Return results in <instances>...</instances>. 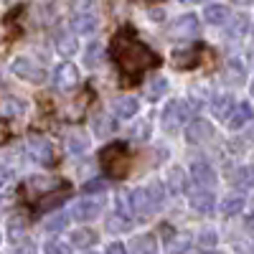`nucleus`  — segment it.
I'll use <instances>...</instances> for the list:
<instances>
[{
    "mask_svg": "<svg viewBox=\"0 0 254 254\" xmlns=\"http://www.w3.org/2000/svg\"><path fill=\"white\" fill-rule=\"evenodd\" d=\"M56 89L59 92H74L76 89V84H79V71L74 64H61V66L56 69Z\"/></svg>",
    "mask_w": 254,
    "mask_h": 254,
    "instance_id": "9",
    "label": "nucleus"
},
{
    "mask_svg": "<svg viewBox=\"0 0 254 254\" xmlns=\"http://www.w3.org/2000/svg\"><path fill=\"white\" fill-rule=\"evenodd\" d=\"M97 15L94 13H76L74 15V31L76 33H84V36H89L97 31Z\"/></svg>",
    "mask_w": 254,
    "mask_h": 254,
    "instance_id": "18",
    "label": "nucleus"
},
{
    "mask_svg": "<svg viewBox=\"0 0 254 254\" xmlns=\"http://www.w3.org/2000/svg\"><path fill=\"white\" fill-rule=\"evenodd\" d=\"M203 254H208V252H203Z\"/></svg>",
    "mask_w": 254,
    "mask_h": 254,
    "instance_id": "47",
    "label": "nucleus"
},
{
    "mask_svg": "<svg viewBox=\"0 0 254 254\" xmlns=\"http://www.w3.org/2000/svg\"><path fill=\"white\" fill-rule=\"evenodd\" d=\"M107 254H127V249H125V244H120V242H112V244L107 247Z\"/></svg>",
    "mask_w": 254,
    "mask_h": 254,
    "instance_id": "39",
    "label": "nucleus"
},
{
    "mask_svg": "<svg viewBox=\"0 0 254 254\" xmlns=\"http://www.w3.org/2000/svg\"><path fill=\"white\" fill-rule=\"evenodd\" d=\"M203 18H206V23H211V26H224L226 20H229V8L214 3V5H208L203 10Z\"/></svg>",
    "mask_w": 254,
    "mask_h": 254,
    "instance_id": "19",
    "label": "nucleus"
},
{
    "mask_svg": "<svg viewBox=\"0 0 254 254\" xmlns=\"http://www.w3.org/2000/svg\"><path fill=\"white\" fill-rule=\"evenodd\" d=\"M211 135H214V130H211V125L203 122V120H198V122H193L188 127V140L190 142H201V140H206Z\"/></svg>",
    "mask_w": 254,
    "mask_h": 254,
    "instance_id": "23",
    "label": "nucleus"
},
{
    "mask_svg": "<svg viewBox=\"0 0 254 254\" xmlns=\"http://www.w3.org/2000/svg\"><path fill=\"white\" fill-rule=\"evenodd\" d=\"M237 3H254V0H237Z\"/></svg>",
    "mask_w": 254,
    "mask_h": 254,
    "instance_id": "44",
    "label": "nucleus"
},
{
    "mask_svg": "<svg viewBox=\"0 0 254 254\" xmlns=\"http://www.w3.org/2000/svg\"><path fill=\"white\" fill-rule=\"evenodd\" d=\"M56 51L64 54V56H71L76 51V36H74V31H61L56 36Z\"/></svg>",
    "mask_w": 254,
    "mask_h": 254,
    "instance_id": "21",
    "label": "nucleus"
},
{
    "mask_svg": "<svg viewBox=\"0 0 254 254\" xmlns=\"http://www.w3.org/2000/svg\"><path fill=\"white\" fill-rule=\"evenodd\" d=\"M163 186L160 183H147L137 190H132L130 196V203H132V211L135 214H153V211H158L163 206Z\"/></svg>",
    "mask_w": 254,
    "mask_h": 254,
    "instance_id": "3",
    "label": "nucleus"
},
{
    "mask_svg": "<svg viewBox=\"0 0 254 254\" xmlns=\"http://www.w3.org/2000/svg\"><path fill=\"white\" fill-rule=\"evenodd\" d=\"M188 117H190L188 102H183V99H173V102L163 110V130H165V132L178 130L181 125L188 122Z\"/></svg>",
    "mask_w": 254,
    "mask_h": 254,
    "instance_id": "4",
    "label": "nucleus"
},
{
    "mask_svg": "<svg viewBox=\"0 0 254 254\" xmlns=\"http://www.w3.org/2000/svg\"><path fill=\"white\" fill-rule=\"evenodd\" d=\"M26 150L28 155L41 163V165H54L56 163V153H54V145L44 137V135H31L28 142H26Z\"/></svg>",
    "mask_w": 254,
    "mask_h": 254,
    "instance_id": "5",
    "label": "nucleus"
},
{
    "mask_svg": "<svg viewBox=\"0 0 254 254\" xmlns=\"http://www.w3.org/2000/svg\"><path fill=\"white\" fill-rule=\"evenodd\" d=\"M165 89H168V81H165L163 76H158V79H153V81H147L145 94H147V99H160V97L165 94Z\"/></svg>",
    "mask_w": 254,
    "mask_h": 254,
    "instance_id": "30",
    "label": "nucleus"
},
{
    "mask_svg": "<svg viewBox=\"0 0 254 254\" xmlns=\"http://www.w3.org/2000/svg\"><path fill=\"white\" fill-rule=\"evenodd\" d=\"M249 92H252V97H254V79H252V84H249Z\"/></svg>",
    "mask_w": 254,
    "mask_h": 254,
    "instance_id": "43",
    "label": "nucleus"
},
{
    "mask_svg": "<svg viewBox=\"0 0 254 254\" xmlns=\"http://www.w3.org/2000/svg\"><path fill=\"white\" fill-rule=\"evenodd\" d=\"M247 23H249V18H247V15H237L234 20H231V31H229V33L239 38V36L247 31Z\"/></svg>",
    "mask_w": 254,
    "mask_h": 254,
    "instance_id": "37",
    "label": "nucleus"
},
{
    "mask_svg": "<svg viewBox=\"0 0 254 254\" xmlns=\"http://www.w3.org/2000/svg\"><path fill=\"white\" fill-rule=\"evenodd\" d=\"M8 178H10V171H8L5 165H0V186H3V183H5Z\"/></svg>",
    "mask_w": 254,
    "mask_h": 254,
    "instance_id": "41",
    "label": "nucleus"
},
{
    "mask_svg": "<svg viewBox=\"0 0 254 254\" xmlns=\"http://www.w3.org/2000/svg\"><path fill=\"white\" fill-rule=\"evenodd\" d=\"M137 110H140V104H137L135 97H117V99H115V115L122 117V120L135 117Z\"/></svg>",
    "mask_w": 254,
    "mask_h": 254,
    "instance_id": "17",
    "label": "nucleus"
},
{
    "mask_svg": "<svg viewBox=\"0 0 254 254\" xmlns=\"http://www.w3.org/2000/svg\"><path fill=\"white\" fill-rule=\"evenodd\" d=\"M94 242H97V234L92 229H76L71 234V244L76 249H89V247H94Z\"/></svg>",
    "mask_w": 254,
    "mask_h": 254,
    "instance_id": "22",
    "label": "nucleus"
},
{
    "mask_svg": "<svg viewBox=\"0 0 254 254\" xmlns=\"http://www.w3.org/2000/svg\"><path fill=\"white\" fill-rule=\"evenodd\" d=\"M252 137H254V127H252Z\"/></svg>",
    "mask_w": 254,
    "mask_h": 254,
    "instance_id": "45",
    "label": "nucleus"
},
{
    "mask_svg": "<svg viewBox=\"0 0 254 254\" xmlns=\"http://www.w3.org/2000/svg\"><path fill=\"white\" fill-rule=\"evenodd\" d=\"M69 198V188L66 186H61L59 188V193L54 196V193H49V196H44V198H38V211H46V208H56L61 201H66Z\"/></svg>",
    "mask_w": 254,
    "mask_h": 254,
    "instance_id": "24",
    "label": "nucleus"
},
{
    "mask_svg": "<svg viewBox=\"0 0 254 254\" xmlns=\"http://www.w3.org/2000/svg\"><path fill=\"white\" fill-rule=\"evenodd\" d=\"M196 33H198V18L193 13L181 15L176 23L171 26V36L173 38H193Z\"/></svg>",
    "mask_w": 254,
    "mask_h": 254,
    "instance_id": "10",
    "label": "nucleus"
},
{
    "mask_svg": "<svg viewBox=\"0 0 254 254\" xmlns=\"http://www.w3.org/2000/svg\"><path fill=\"white\" fill-rule=\"evenodd\" d=\"M252 107H249V104L247 102H237V107L234 110H231V115L226 117V122H229V127H231V130H242V127L252 120Z\"/></svg>",
    "mask_w": 254,
    "mask_h": 254,
    "instance_id": "12",
    "label": "nucleus"
},
{
    "mask_svg": "<svg viewBox=\"0 0 254 254\" xmlns=\"http://www.w3.org/2000/svg\"><path fill=\"white\" fill-rule=\"evenodd\" d=\"M234 107H237V99L231 94H221V97L214 99V115H216V120H226Z\"/></svg>",
    "mask_w": 254,
    "mask_h": 254,
    "instance_id": "20",
    "label": "nucleus"
},
{
    "mask_svg": "<svg viewBox=\"0 0 254 254\" xmlns=\"http://www.w3.org/2000/svg\"><path fill=\"white\" fill-rule=\"evenodd\" d=\"M112 59L117 64V69L122 71L125 79H140L142 71L158 66V54L142 44L140 38H135L130 31H120L112 38Z\"/></svg>",
    "mask_w": 254,
    "mask_h": 254,
    "instance_id": "1",
    "label": "nucleus"
},
{
    "mask_svg": "<svg viewBox=\"0 0 254 254\" xmlns=\"http://www.w3.org/2000/svg\"><path fill=\"white\" fill-rule=\"evenodd\" d=\"M242 208H244V198L242 196H226L221 201V214L224 216H234V214H239Z\"/></svg>",
    "mask_w": 254,
    "mask_h": 254,
    "instance_id": "29",
    "label": "nucleus"
},
{
    "mask_svg": "<svg viewBox=\"0 0 254 254\" xmlns=\"http://www.w3.org/2000/svg\"><path fill=\"white\" fill-rule=\"evenodd\" d=\"M107 229H110V231H117V234H120V231H127V229H130V221H127L125 216H120V214H115V216L107 219Z\"/></svg>",
    "mask_w": 254,
    "mask_h": 254,
    "instance_id": "34",
    "label": "nucleus"
},
{
    "mask_svg": "<svg viewBox=\"0 0 254 254\" xmlns=\"http://www.w3.org/2000/svg\"><path fill=\"white\" fill-rule=\"evenodd\" d=\"M87 145H89L87 135L79 132V130H74V132L66 135V150L69 153H84V150H87Z\"/></svg>",
    "mask_w": 254,
    "mask_h": 254,
    "instance_id": "26",
    "label": "nucleus"
},
{
    "mask_svg": "<svg viewBox=\"0 0 254 254\" xmlns=\"http://www.w3.org/2000/svg\"><path fill=\"white\" fill-rule=\"evenodd\" d=\"M13 74L18 79H23V81H31V84H44L46 81V71L41 69L38 64H33L31 59H26V56L13 59Z\"/></svg>",
    "mask_w": 254,
    "mask_h": 254,
    "instance_id": "7",
    "label": "nucleus"
},
{
    "mask_svg": "<svg viewBox=\"0 0 254 254\" xmlns=\"http://www.w3.org/2000/svg\"><path fill=\"white\" fill-rule=\"evenodd\" d=\"M190 176H193V181L198 186H214L216 183V171L214 165H211L208 160H193V165H190Z\"/></svg>",
    "mask_w": 254,
    "mask_h": 254,
    "instance_id": "11",
    "label": "nucleus"
},
{
    "mask_svg": "<svg viewBox=\"0 0 254 254\" xmlns=\"http://www.w3.org/2000/svg\"><path fill=\"white\" fill-rule=\"evenodd\" d=\"M84 61H87V66H99V61H102V49H99V44H92L89 46V51H87V59H84Z\"/></svg>",
    "mask_w": 254,
    "mask_h": 254,
    "instance_id": "36",
    "label": "nucleus"
},
{
    "mask_svg": "<svg viewBox=\"0 0 254 254\" xmlns=\"http://www.w3.org/2000/svg\"><path fill=\"white\" fill-rule=\"evenodd\" d=\"M130 254H158V242L153 234H140L130 242Z\"/></svg>",
    "mask_w": 254,
    "mask_h": 254,
    "instance_id": "14",
    "label": "nucleus"
},
{
    "mask_svg": "<svg viewBox=\"0 0 254 254\" xmlns=\"http://www.w3.org/2000/svg\"><path fill=\"white\" fill-rule=\"evenodd\" d=\"M201 244H203V247L216 244V234H214V231H206V234H201Z\"/></svg>",
    "mask_w": 254,
    "mask_h": 254,
    "instance_id": "40",
    "label": "nucleus"
},
{
    "mask_svg": "<svg viewBox=\"0 0 254 254\" xmlns=\"http://www.w3.org/2000/svg\"><path fill=\"white\" fill-rule=\"evenodd\" d=\"M168 183H171L173 193H183L186 190V173L181 171V168H173V171L168 173Z\"/></svg>",
    "mask_w": 254,
    "mask_h": 254,
    "instance_id": "31",
    "label": "nucleus"
},
{
    "mask_svg": "<svg viewBox=\"0 0 254 254\" xmlns=\"http://www.w3.org/2000/svg\"><path fill=\"white\" fill-rule=\"evenodd\" d=\"M244 79V66H242V61L239 59H231L226 66H224V81L229 84H237Z\"/></svg>",
    "mask_w": 254,
    "mask_h": 254,
    "instance_id": "25",
    "label": "nucleus"
},
{
    "mask_svg": "<svg viewBox=\"0 0 254 254\" xmlns=\"http://www.w3.org/2000/svg\"><path fill=\"white\" fill-rule=\"evenodd\" d=\"M104 206V196H87L74 203V219L79 221H92Z\"/></svg>",
    "mask_w": 254,
    "mask_h": 254,
    "instance_id": "8",
    "label": "nucleus"
},
{
    "mask_svg": "<svg viewBox=\"0 0 254 254\" xmlns=\"http://www.w3.org/2000/svg\"><path fill=\"white\" fill-rule=\"evenodd\" d=\"M66 224H69V219H66V216H64V214H56V216L46 219L44 229H46V231H54V234H56V231H61V229L66 226Z\"/></svg>",
    "mask_w": 254,
    "mask_h": 254,
    "instance_id": "33",
    "label": "nucleus"
},
{
    "mask_svg": "<svg viewBox=\"0 0 254 254\" xmlns=\"http://www.w3.org/2000/svg\"><path fill=\"white\" fill-rule=\"evenodd\" d=\"M115 122H112V117L110 115H104V112H99V115H94V135H99V137H107L112 130H115Z\"/></svg>",
    "mask_w": 254,
    "mask_h": 254,
    "instance_id": "27",
    "label": "nucleus"
},
{
    "mask_svg": "<svg viewBox=\"0 0 254 254\" xmlns=\"http://www.w3.org/2000/svg\"><path fill=\"white\" fill-rule=\"evenodd\" d=\"M190 242H193V239H190V234H178V237L171 242V254H183V252L190 247Z\"/></svg>",
    "mask_w": 254,
    "mask_h": 254,
    "instance_id": "32",
    "label": "nucleus"
},
{
    "mask_svg": "<svg viewBox=\"0 0 254 254\" xmlns=\"http://www.w3.org/2000/svg\"><path fill=\"white\" fill-rule=\"evenodd\" d=\"M20 115H26V102L18 99V97H5L0 99V117L5 120H15Z\"/></svg>",
    "mask_w": 254,
    "mask_h": 254,
    "instance_id": "13",
    "label": "nucleus"
},
{
    "mask_svg": "<svg viewBox=\"0 0 254 254\" xmlns=\"http://www.w3.org/2000/svg\"><path fill=\"white\" fill-rule=\"evenodd\" d=\"M234 186H239V188H252L254 186V168L252 165H242L234 173Z\"/></svg>",
    "mask_w": 254,
    "mask_h": 254,
    "instance_id": "28",
    "label": "nucleus"
},
{
    "mask_svg": "<svg viewBox=\"0 0 254 254\" xmlns=\"http://www.w3.org/2000/svg\"><path fill=\"white\" fill-rule=\"evenodd\" d=\"M89 254H97V252H89Z\"/></svg>",
    "mask_w": 254,
    "mask_h": 254,
    "instance_id": "46",
    "label": "nucleus"
},
{
    "mask_svg": "<svg viewBox=\"0 0 254 254\" xmlns=\"http://www.w3.org/2000/svg\"><path fill=\"white\" fill-rule=\"evenodd\" d=\"M61 186H64V183L56 181V178H51V176H31V178L26 181V196H28L31 201H38V198L54 193V190L61 188Z\"/></svg>",
    "mask_w": 254,
    "mask_h": 254,
    "instance_id": "6",
    "label": "nucleus"
},
{
    "mask_svg": "<svg viewBox=\"0 0 254 254\" xmlns=\"http://www.w3.org/2000/svg\"><path fill=\"white\" fill-rule=\"evenodd\" d=\"M190 208L198 211V214H211V211L216 208V198L208 193V190H196L193 196H190Z\"/></svg>",
    "mask_w": 254,
    "mask_h": 254,
    "instance_id": "15",
    "label": "nucleus"
},
{
    "mask_svg": "<svg viewBox=\"0 0 254 254\" xmlns=\"http://www.w3.org/2000/svg\"><path fill=\"white\" fill-rule=\"evenodd\" d=\"M99 163H102V168H104L110 176L125 178L127 171H130V150H127L125 142L107 145V147L102 150V155H99Z\"/></svg>",
    "mask_w": 254,
    "mask_h": 254,
    "instance_id": "2",
    "label": "nucleus"
},
{
    "mask_svg": "<svg viewBox=\"0 0 254 254\" xmlns=\"http://www.w3.org/2000/svg\"><path fill=\"white\" fill-rule=\"evenodd\" d=\"M8 237H10V242H13L15 247L28 244V226H26V221L20 219V216L10 219V224H8Z\"/></svg>",
    "mask_w": 254,
    "mask_h": 254,
    "instance_id": "16",
    "label": "nucleus"
},
{
    "mask_svg": "<svg viewBox=\"0 0 254 254\" xmlns=\"http://www.w3.org/2000/svg\"><path fill=\"white\" fill-rule=\"evenodd\" d=\"M44 252H46V254H69L71 249L64 244V242H59V239H49V242L44 244Z\"/></svg>",
    "mask_w": 254,
    "mask_h": 254,
    "instance_id": "35",
    "label": "nucleus"
},
{
    "mask_svg": "<svg viewBox=\"0 0 254 254\" xmlns=\"http://www.w3.org/2000/svg\"><path fill=\"white\" fill-rule=\"evenodd\" d=\"M84 190H87V193H94V190L102 193V190H104V181H89L87 186H84Z\"/></svg>",
    "mask_w": 254,
    "mask_h": 254,
    "instance_id": "38",
    "label": "nucleus"
},
{
    "mask_svg": "<svg viewBox=\"0 0 254 254\" xmlns=\"http://www.w3.org/2000/svg\"><path fill=\"white\" fill-rule=\"evenodd\" d=\"M244 226H247V229H254V214H249V216H247Z\"/></svg>",
    "mask_w": 254,
    "mask_h": 254,
    "instance_id": "42",
    "label": "nucleus"
}]
</instances>
